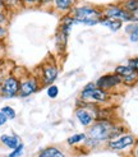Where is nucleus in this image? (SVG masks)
Listing matches in <instances>:
<instances>
[{
	"label": "nucleus",
	"instance_id": "1",
	"mask_svg": "<svg viewBox=\"0 0 138 157\" xmlns=\"http://www.w3.org/2000/svg\"><path fill=\"white\" fill-rule=\"evenodd\" d=\"M123 133V128L117 127L110 119H96L86 133L87 139L96 142L98 146L102 142H109L110 139L119 137Z\"/></svg>",
	"mask_w": 138,
	"mask_h": 157
},
{
	"label": "nucleus",
	"instance_id": "2",
	"mask_svg": "<svg viewBox=\"0 0 138 157\" xmlns=\"http://www.w3.org/2000/svg\"><path fill=\"white\" fill-rule=\"evenodd\" d=\"M71 15L75 23H81L84 26H96L102 19L104 12L94 5H81L74 6Z\"/></svg>",
	"mask_w": 138,
	"mask_h": 157
},
{
	"label": "nucleus",
	"instance_id": "3",
	"mask_svg": "<svg viewBox=\"0 0 138 157\" xmlns=\"http://www.w3.org/2000/svg\"><path fill=\"white\" fill-rule=\"evenodd\" d=\"M109 100V93L106 91L97 88L95 83H88L81 91V102L84 104H102Z\"/></svg>",
	"mask_w": 138,
	"mask_h": 157
},
{
	"label": "nucleus",
	"instance_id": "4",
	"mask_svg": "<svg viewBox=\"0 0 138 157\" xmlns=\"http://www.w3.org/2000/svg\"><path fill=\"white\" fill-rule=\"evenodd\" d=\"M21 81L18 77L9 74L0 82V95L4 98H13L19 95Z\"/></svg>",
	"mask_w": 138,
	"mask_h": 157
},
{
	"label": "nucleus",
	"instance_id": "5",
	"mask_svg": "<svg viewBox=\"0 0 138 157\" xmlns=\"http://www.w3.org/2000/svg\"><path fill=\"white\" fill-rule=\"evenodd\" d=\"M84 104V102H83ZM97 106L94 104H84V106H79L75 110V116L83 127H91L97 119Z\"/></svg>",
	"mask_w": 138,
	"mask_h": 157
},
{
	"label": "nucleus",
	"instance_id": "6",
	"mask_svg": "<svg viewBox=\"0 0 138 157\" xmlns=\"http://www.w3.org/2000/svg\"><path fill=\"white\" fill-rule=\"evenodd\" d=\"M41 86V82L38 79V77H27L25 81H21V88H19V95L21 97H28L31 95H33L35 92L38 91Z\"/></svg>",
	"mask_w": 138,
	"mask_h": 157
},
{
	"label": "nucleus",
	"instance_id": "7",
	"mask_svg": "<svg viewBox=\"0 0 138 157\" xmlns=\"http://www.w3.org/2000/svg\"><path fill=\"white\" fill-rule=\"evenodd\" d=\"M96 87L97 88H101L104 91H110L115 87H118L119 84H121V78L117 74V73H111V74H105L101 75L96 81Z\"/></svg>",
	"mask_w": 138,
	"mask_h": 157
},
{
	"label": "nucleus",
	"instance_id": "8",
	"mask_svg": "<svg viewBox=\"0 0 138 157\" xmlns=\"http://www.w3.org/2000/svg\"><path fill=\"white\" fill-rule=\"evenodd\" d=\"M59 75V69L58 67L54 64V63H51V64H45L42 65V72L38 77V79H40L41 84H52L54 82L56 81V78Z\"/></svg>",
	"mask_w": 138,
	"mask_h": 157
},
{
	"label": "nucleus",
	"instance_id": "9",
	"mask_svg": "<svg viewBox=\"0 0 138 157\" xmlns=\"http://www.w3.org/2000/svg\"><path fill=\"white\" fill-rule=\"evenodd\" d=\"M115 73L121 78V83L130 86L138 81V72L130 65H119L115 69Z\"/></svg>",
	"mask_w": 138,
	"mask_h": 157
},
{
	"label": "nucleus",
	"instance_id": "10",
	"mask_svg": "<svg viewBox=\"0 0 138 157\" xmlns=\"http://www.w3.org/2000/svg\"><path fill=\"white\" fill-rule=\"evenodd\" d=\"M136 142V139L132 134H120L119 137L110 139L109 140V148H111L113 151H123L125 148L133 146Z\"/></svg>",
	"mask_w": 138,
	"mask_h": 157
},
{
	"label": "nucleus",
	"instance_id": "11",
	"mask_svg": "<svg viewBox=\"0 0 138 157\" xmlns=\"http://www.w3.org/2000/svg\"><path fill=\"white\" fill-rule=\"evenodd\" d=\"M102 12H104V17L114 18L120 22H130V13L124 10L120 5H109Z\"/></svg>",
	"mask_w": 138,
	"mask_h": 157
},
{
	"label": "nucleus",
	"instance_id": "12",
	"mask_svg": "<svg viewBox=\"0 0 138 157\" xmlns=\"http://www.w3.org/2000/svg\"><path fill=\"white\" fill-rule=\"evenodd\" d=\"M52 3L59 12H71L75 6V0H52Z\"/></svg>",
	"mask_w": 138,
	"mask_h": 157
},
{
	"label": "nucleus",
	"instance_id": "13",
	"mask_svg": "<svg viewBox=\"0 0 138 157\" xmlns=\"http://www.w3.org/2000/svg\"><path fill=\"white\" fill-rule=\"evenodd\" d=\"M0 142H2L5 147L8 148H10V150H14L15 147H18V144L21 143L19 142V138L17 136H14V134H3V136H0Z\"/></svg>",
	"mask_w": 138,
	"mask_h": 157
},
{
	"label": "nucleus",
	"instance_id": "14",
	"mask_svg": "<svg viewBox=\"0 0 138 157\" xmlns=\"http://www.w3.org/2000/svg\"><path fill=\"white\" fill-rule=\"evenodd\" d=\"M100 25H102L104 27H107L113 32H117L119 31L123 26V22L118 21V19H114V18H107V17H102V19L100 21Z\"/></svg>",
	"mask_w": 138,
	"mask_h": 157
},
{
	"label": "nucleus",
	"instance_id": "15",
	"mask_svg": "<svg viewBox=\"0 0 138 157\" xmlns=\"http://www.w3.org/2000/svg\"><path fill=\"white\" fill-rule=\"evenodd\" d=\"M37 157H65V155L58 147H46L37 155Z\"/></svg>",
	"mask_w": 138,
	"mask_h": 157
},
{
	"label": "nucleus",
	"instance_id": "16",
	"mask_svg": "<svg viewBox=\"0 0 138 157\" xmlns=\"http://www.w3.org/2000/svg\"><path fill=\"white\" fill-rule=\"evenodd\" d=\"M2 4L4 6V10L6 13H10V12H15L19 8H22V2L21 0H2Z\"/></svg>",
	"mask_w": 138,
	"mask_h": 157
},
{
	"label": "nucleus",
	"instance_id": "17",
	"mask_svg": "<svg viewBox=\"0 0 138 157\" xmlns=\"http://www.w3.org/2000/svg\"><path fill=\"white\" fill-rule=\"evenodd\" d=\"M125 31L129 33V40L132 42H138V23L133 25H128L125 27Z\"/></svg>",
	"mask_w": 138,
	"mask_h": 157
},
{
	"label": "nucleus",
	"instance_id": "18",
	"mask_svg": "<svg viewBox=\"0 0 138 157\" xmlns=\"http://www.w3.org/2000/svg\"><path fill=\"white\" fill-rule=\"evenodd\" d=\"M120 6L124 10H127L128 13H133V12L138 10V0H124Z\"/></svg>",
	"mask_w": 138,
	"mask_h": 157
},
{
	"label": "nucleus",
	"instance_id": "19",
	"mask_svg": "<svg viewBox=\"0 0 138 157\" xmlns=\"http://www.w3.org/2000/svg\"><path fill=\"white\" fill-rule=\"evenodd\" d=\"M84 139H86V133H77V134H73L72 137H69L67 142L69 146H75L81 142H84Z\"/></svg>",
	"mask_w": 138,
	"mask_h": 157
},
{
	"label": "nucleus",
	"instance_id": "20",
	"mask_svg": "<svg viewBox=\"0 0 138 157\" xmlns=\"http://www.w3.org/2000/svg\"><path fill=\"white\" fill-rule=\"evenodd\" d=\"M23 6H36V5H44L48 4L52 0H21Z\"/></svg>",
	"mask_w": 138,
	"mask_h": 157
},
{
	"label": "nucleus",
	"instance_id": "21",
	"mask_svg": "<svg viewBox=\"0 0 138 157\" xmlns=\"http://www.w3.org/2000/svg\"><path fill=\"white\" fill-rule=\"evenodd\" d=\"M6 117H8V120L9 119H15V116H17V113H15V110L10 106H3L2 110H0Z\"/></svg>",
	"mask_w": 138,
	"mask_h": 157
},
{
	"label": "nucleus",
	"instance_id": "22",
	"mask_svg": "<svg viewBox=\"0 0 138 157\" xmlns=\"http://www.w3.org/2000/svg\"><path fill=\"white\" fill-rule=\"evenodd\" d=\"M46 95H48L50 98H56L59 96V88H58V86L55 84H50L48 90H46Z\"/></svg>",
	"mask_w": 138,
	"mask_h": 157
},
{
	"label": "nucleus",
	"instance_id": "23",
	"mask_svg": "<svg viewBox=\"0 0 138 157\" xmlns=\"http://www.w3.org/2000/svg\"><path fill=\"white\" fill-rule=\"evenodd\" d=\"M23 151H25V144L19 143L18 147H15L14 150H12V152L9 153V156H8V157H21L23 155Z\"/></svg>",
	"mask_w": 138,
	"mask_h": 157
},
{
	"label": "nucleus",
	"instance_id": "24",
	"mask_svg": "<svg viewBox=\"0 0 138 157\" xmlns=\"http://www.w3.org/2000/svg\"><path fill=\"white\" fill-rule=\"evenodd\" d=\"M5 23H8V13L5 10L0 12V26H4Z\"/></svg>",
	"mask_w": 138,
	"mask_h": 157
},
{
	"label": "nucleus",
	"instance_id": "25",
	"mask_svg": "<svg viewBox=\"0 0 138 157\" xmlns=\"http://www.w3.org/2000/svg\"><path fill=\"white\" fill-rule=\"evenodd\" d=\"M128 65H130L132 68H134L137 72H138V58H134V59H132V60H129V64Z\"/></svg>",
	"mask_w": 138,
	"mask_h": 157
},
{
	"label": "nucleus",
	"instance_id": "26",
	"mask_svg": "<svg viewBox=\"0 0 138 157\" xmlns=\"http://www.w3.org/2000/svg\"><path fill=\"white\" fill-rule=\"evenodd\" d=\"M8 35V29L4 27V26H0V40H3V38H5Z\"/></svg>",
	"mask_w": 138,
	"mask_h": 157
},
{
	"label": "nucleus",
	"instance_id": "27",
	"mask_svg": "<svg viewBox=\"0 0 138 157\" xmlns=\"http://www.w3.org/2000/svg\"><path fill=\"white\" fill-rule=\"evenodd\" d=\"M6 121H8V117H6L2 111H0V127H3V125H4Z\"/></svg>",
	"mask_w": 138,
	"mask_h": 157
},
{
	"label": "nucleus",
	"instance_id": "28",
	"mask_svg": "<svg viewBox=\"0 0 138 157\" xmlns=\"http://www.w3.org/2000/svg\"><path fill=\"white\" fill-rule=\"evenodd\" d=\"M130 22H138V10L130 13Z\"/></svg>",
	"mask_w": 138,
	"mask_h": 157
},
{
	"label": "nucleus",
	"instance_id": "29",
	"mask_svg": "<svg viewBox=\"0 0 138 157\" xmlns=\"http://www.w3.org/2000/svg\"><path fill=\"white\" fill-rule=\"evenodd\" d=\"M133 155H134V157H138V144H137V147L134 148V151H133Z\"/></svg>",
	"mask_w": 138,
	"mask_h": 157
},
{
	"label": "nucleus",
	"instance_id": "30",
	"mask_svg": "<svg viewBox=\"0 0 138 157\" xmlns=\"http://www.w3.org/2000/svg\"><path fill=\"white\" fill-rule=\"evenodd\" d=\"M2 77H3V67L0 65V82H2Z\"/></svg>",
	"mask_w": 138,
	"mask_h": 157
},
{
	"label": "nucleus",
	"instance_id": "31",
	"mask_svg": "<svg viewBox=\"0 0 138 157\" xmlns=\"http://www.w3.org/2000/svg\"><path fill=\"white\" fill-rule=\"evenodd\" d=\"M2 10H4V6L2 4V0H0V12H2Z\"/></svg>",
	"mask_w": 138,
	"mask_h": 157
},
{
	"label": "nucleus",
	"instance_id": "32",
	"mask_svg": "<svg viewBox=\"0 0 138 157\" xmlns=\"http://www.w3.org/2000/svg\"><path fill=\"white\" fill-rule=\"evenodd\" d=\"M2 46H3V42H2V40H0V48H2Z\"/></svg>",
	"mask_w": 138,
	"mask_h": 157
}]
</instances>
